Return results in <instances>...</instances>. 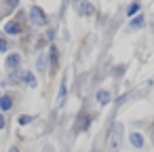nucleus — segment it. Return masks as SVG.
<instances>
[{"instance_id":"nucleus-3","label":"nucleus","mask_w":154,"mask_h":152,"mask_svg":"<svg viewBox=\"0 0 154 152\" xmlns=\"http://www.w3.org/2000/svg\"><path fill=\"white\" fill-rule=\"evenodd\" d=\"M19 66H21V55L13 53V55L7 57V68H9V70H17Z\"/></svg>"},{"instance_id":"nucleus-18","label":"nucleus","mask_w":154,"mask_h":152,"mask_svg":"<svg viewBox=\"0 0 154 152\" xmlns=\"http://www.w3.org/2000/svg\"><path fill=\"white\" fill-rule=\"evenodd\" d=\"M11 152H19V150H17V148H13V150H11Z\"/></svg>"},{"instance_id":"nucleus-2","label":"nucleus","mask_w":154,"mask_h":152,"mask_svg":"<svg viewBox=\"0 0 154 152\" xmlns=\"http://www.w3.org/2000/svg\"><path fill=\"white\" fill-rule=\"evenodd\" d=\"M30 21H32L34 26H45V23H47L45 11L38 9V7H32V9H30Z\"/></svg>"},{"instance_id":"nucleus-17","label":"nucleus","mask_w":154,"mask_h":152,"mask_svg":"<svg viewBox=\"0 0 154 152\" xmlns=\"http://www.w3.org/2000/svg\"><path fill=\"white\" fill-rule=\"evenodd\" d=\"M2 127H5V116L0 114V129H2Z\"/></svg>"},{"instance_id":"nucleus-12","label":"nucleus","mask_w":154,"mask_h":152,"mask_svg":"<svg viewBox=\"0 0 154 152\" xmlns=\"http://www.w3.org/2000/svg\"><path fill=\"white\" fill-rule=\"evenodd\" d=\"M36 66H38V70H45V66H47V55H45V53L38 57V64H36Z\"/></svg>"},{"instance_id":"nucleus-13","label":"nucleus","mask_w":154,"mask_h":152,"mask_svg":"<svg viewBox=\"0 0 154 152\" xmlns=\"http://www.w3.org/2000/svg\"><path fill=\"white\" fill-rule=\"evenodd\" d=\"M30 120H32V116H30V114H21V116L17 118V123H19V125H28Z\"/></svg>"},{"instance_id":"nucleus-1","label":"nucleus","mask_w":154,"mask_h":152,"mask_svg":"<svg viewBox=\"0 0 154 152\" xmlns=\"http://www.w3.org/2000/svg\"><path fill=\"white\" fill-rule=\"evenodd\" d=\"M120 144H122V125L114 123L110 129V135L106 139V152H118Z\"/></svg>"},{"instance_id":"nucleus-7","label":"nucleus","mask_w":154,"mask_h":152,"mask_svg":"<svg viewBox=\"0 0 154 152\" xmlns=\"http://www.w3.org/2000/svg\"><path fill=\"white\" fill-rule=\"evenodd\" d=\"M0 108H2L5 112L11 110V108H13V97H11V95H2V97H0Z\"/></svg>"},{"instance_id":"nucleus-4","label":"nucleus","mask_w":154,"mask_h":152,"mask_svg":"<svg viewBox=\"0 0 154 152\" xmlns=\"http://www.w3.org/2000/svg\"><path fill=\"white\" fill-rule=\"evenodd\" d=\"M78 11H80V15H82V17H91V15L95 13V9H93V5L89 2V0H82V2H80V9H78Z\"/></svg>"},{"instance_id":"nucleus-5","label":"nucleus","mask_w":154,"mask_h":152,"mask_svg":"<svg viewBox=\"0 0 154 152\" xmlns=\"http://www.w3.org/2000/svg\"><path fill=\"white\" fill-rule=\"evenodd\" d=\"M5 32H7V34H13V36H17V34L21 32V26H19L17 21H9V23L5 26Z\"/></svg>"},{"instance_id":"nucleus-9","label":"nucleus","mask_w":154,"mask_h":152,"mask_svg":"<svg viewBox=\"0 0 154 152\" xmlns=\"http://www.w3.org/2000/svg\"><path fill=\"white\" fill-rule=\"evenodd\" d=\"M129 139H131L133 148H141V146H143V137H141L139 133H131V135H129Z\"/></svg>"},{"instance_id":"nucleus-8","label":"nucleus","mask_w":154,"mask_h":152,"mask_svg":"<svg viewBox=\"0 0 154 152\" xmlns=\"http://www.w3.org/2000/svg\"><path fill=\"white\" fill-rule=\"evenodd\" d=\"M110 99H112V95H110L108 91H103V89H101V91H97V101H99L101 106L110 104Z\"/></svg>"},{"instance_id":"nucleus-14","label":"nucleus","mask_w":154,"mask_h":152,"mask_svg":"<svg viewBox=\"0 0 154 152\" xmlns=\"http://www.w3.org/2000/svg\"><path fill=\"white\" fill-rule=\"evenodd\" d=\"M51 61H53V64L57 61V49H55V47H51Z\"/></svg>"},{"instance_id":"nucleus-11","label":"nucleus","mask_w":154,"mask_h":152,"mask_svg":"<svg viewBox=\"0 0 154 152\" xmlns=\"http://www.w3.org/2000/svg\"><path fill=\"white\" fill-rule=\"evenodd\" d=\"M131 26H133V28H141V26H143V17H141V15H137V17L131 21Z\"/></svg>"},{"instance_id":"nucleus-6","label":"nucleus","mask_w":154,"mask_h":152,"mask_svg":"<svg viewBox=\"0 0 154 152\" xmlns=\"http://www.w3.org/2000/svg\"><path fill=\"white\" fill-rule=\"evenodd\" d=\"M68 82H66V78L61 80V85H59V93H57V104L61 106L63 101H66V93H68V87H66Z\"/></svg>"},{"instance_id":"nucleus-16","label":"nucleus","mask_w":154,"mask_h":152,"mask_svg":"<svg viewBox=\"0 0 154 152\" xmlns=\"http://www.w3.org/2000/svg\"><path fill=\"white\" fill-rule=\"evenodd\" d=\"M7 51V42H5V38H0V53H5Z\"/></svg>"},{"instance_id":"nucleus-10","label":"nucleus","mask_w":154,"mask_h":152,"mask_svg":"<svg viewBox=\"0 0 154 152\" xmlns=\"http://www.w3.org/2000/svg\"><path fill=\"white\" fill-rule=\"evenodd\" d=\"M23 78H26V82H28L30 87H36V78H34V74L26 72V74H23Z\"/></svg>"},{"instance_id":"nucleus-15","label":"nucleus","mask_w":154,"mask_h":152,"mask_svg":"<svg viewBox=\"0 0 154 152\" xmlns=\"http://www.w3.org/2000/svg\"><path fill=\"white\" fill-rule=\"evenodd\" d=\"M137 9H139V5H137V2H133V5L129 7V15H133V13H135Z\"/></svg>"}]
</instances>
